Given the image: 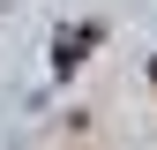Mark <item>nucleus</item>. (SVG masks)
<instances>
[{
	"label": "nucleus",
	"mask_w": 157,
	"mask_h": 150,
	"mask_svg": "<svg viewBox=\"0 0 157 150\" xmlns=\"http://www.w3.org/2000/svg\"><path fill=\"white\" fill-rule=\"evenodd\" d=\"M97 38H105L97 23H82V30H60V45H52V60H60V75H67V68H82V53L97 45Z\"/></svg>",
	"instance_id": "obj_1"
},
{
	"label": "nucleus",
	"mask_w": 157,
	"mask_h": 150,
	"mask_svg": "<svg viewBox=\"0 0 157 150\" xmlns=\"http://www.w3.org/2000/svg\"><path fill=\"white\" fill-rule=\"evenodd\" d=\"M150 83H157V60H150Z\"/></svg>",
	"instance_id": "obj_2"
}]
</instances>
